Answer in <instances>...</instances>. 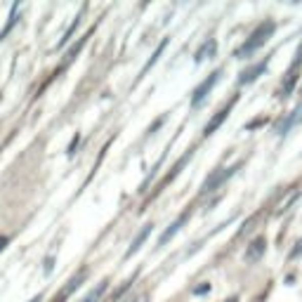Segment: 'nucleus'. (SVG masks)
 Instances as JSON below:
<instances>
[{"label":"nucleus","instance_id":"nucleus-4","mask_svg":"<svg viewBox=\"0 0 302 302\" xmlns=\"http://www.w3.org/2000/svg\"><path fill=\"white\" fill-rule=\"evenodd\" d=\"M239 170V166H229V168H222V170H215V173H210V177L205 179L203 184V194H213L215 189H220V187L227 182L231 175Z\"/></svg>","mask_w":302,"mask_h":302},{"label":"nucleus","instance_id":"nucleus-19","mask_svg":"<svg viewBox=\"0 0 302 302\" xmlns=\"http://www.w3.org/2000/svg\"><path fill=\"white\" fill-rule=\"evenodd\" d=\"M40 300H43V295H36L33 300H29V302H40Z\"/></svg>","mask_w":302,"mask_h":302},{"label":"nucleus","instance_id":"nucleus-1","mask_svg":"<svg viewBox=\"0 0 302 302\" xmlns=\"http://www.w3.org/2000/svg\"><path fill=\"white\" fill-rule=\"evenodd\" d=\"M274 29H276V26H274V21H271V19L262 21V24H260L258 29H255L253 33H250V38H248L246 43H243L239 50H236V57L246 59V57H250L253 52H258V50L262 48V45H265L267 40H269V36L274 33Z\"/></svg>","mask_w":302,"mask_h":302},{"label":"nucleus","instance_id":"nucleus-9","mask_svg":"<svg viewBox=\"0 0 302 302\" xmlns=\"http://www.w3.org/2000/svg\"><path fill=\"white\" fill-rule=\"evenodd\" d=\"M151 229H154V224H144V229H142V231H140V234L135 236V241L130 243V248H128V258H130V255H135L137 250H140V248L144 246V241L149 239V234H151Z\"/></svg>","mask_w":302,"mask_h":302},{"label":"nucleus","instance_id":"nucleus-13","mask_svg":"<svg viewBox=\"0 0 302 302\" xmlns=\"http://www.w3.org/2000/svg\"><path fill=\"white\" fill-rule=\"evenodd\" d=\"M262 253H265V239H258V241L250 243V248H248V253H246V260H248V262L260 260V258H262Z\"/></svg>","mask_w":302,"mask_h":302},{"label":"nucleus","instance_id":"nucleus-2","mask_svg":"<svg viewBox=\"0 0 302 302\" xmlns=\"http://www.w3.org/2000/svg\"><path fill=\"white\" fill-rule=\"evenodd\" d=\"M300 68H302V48L297 50L295 62L290 64V68L286 71V78H284V83H281V97H288V95L293 92V87H295L297 80H300Z\"/></svg>","mask_w":302,"mask_h":302},{"label":"nucleus","instance_id":"nucleus-6","mask_svg":"<svg viewBox=\"0 0 302 302\" xmlns=\"http://www.w3.org/2000/svg\"><path fill=\"white\" fill-rule=\"evenodd\" d=\"M265 68H267V59H262V62L253 64V66H248L246 71H241L239 85H248V83H253V80H258L260 76L265 74Z\"/></svg>","mask_w":302,"mask_h":302},{"label":"nucleus","instance_id":"nucleus-15","mask_svg":"<svg viewBox=\"0 0 302 302\" xmlns=\"http://www.w3.org/2000/svg\"><path fill=\"white\" fill-rule=\"evenodd\" d=\"M83 12H85V10H80L78 14H76V19H74V24H71V29H68L66 33H64V38H62V43H59V48H62V45H66L68 40H71V36H74V31L76 29H78V24H80V17H83Z\"/></svg>","mask_w":302,"mask_h":302},{"label":"nucleus","instance_id":"nucleus-16","mask_svg":"<svg viewBox=\"0 0 302 302\" xmlns=\"http://www.w3.org/2000/svg\"><path fill=\"white\" fill-rule=\"evenodd\" d=\"M166 45H168V38H166V40H163V43H160V45H158V48H156L154 57H151V59H149V62H147V66H144V74H147L149 68H151V66H154V64H156V59H158V57H160V55H163V50H166Z\"/></svg>","mask_w":302,"mask_h":302},{"label":"nucleus","instance_id":"nucleus-8","mask_svg":"<svg viewBox=\"0 0 302 302\" xmlns=\"http://www.w3.org/2000/svg\"><path fill=\"white\" fill-rule=\"evenodd\" d=\"M217 55V40L215 38H208L201 48L196 50V57H194V62L201 64V62H208V59H213V57Z\"/></svg>","mask_w":302,"mask_h":302},{"label":"nucleus","instance_id":"nucleus-14","mask_svg":"<svg viewBox=\"0 0 302 302\" xmlns=\"http://www.w3.org/2000/svg\"><path fill=\"white\" fill-rule=\"evenodd\" d=\"M17 14H19V3H14V5H12V14H10V21H7V24L3 26V31H0V40L7 36L10 29H14V24H17Z\"/></svg>","mask_w":302,"mask_h":302},{"label":"nucleus","instance_id":"nucleus-10","mask_svg":"<svg viewBox=\"0 0 302 302\" xmlns=\"http://www.w3.org/2000/svg\"><path fill=\"white\" fill-rule=\"evenodd\" d=\"M300 121H302V104L297 106L295 111L288 113V118H286L284 123H281V128H278V135H286V132H290V128H295Z\"/></svg>","mask_w":302,"mask_h":302},{"label":"nucleus","instance_id":"nucleus-17","mask_svg":"<svg viewBox=\"0 0 302 302\" xmlns=\"http://www.w3.org/2000/svg\"><path fill=\"white\" fill-rule=\"evenodd\" d=\"M128 302H147V297H144V295H135V297H130Z\"/></svg>","mask_w":302,"mask_h":302},{"label":"nucleus","instance_id":"nucleus-18","mask_svg":"<svg viewBox=\"0 0 302 302\" xmlns=\"http://www.w3.org/2000/svg\"><path fill=\"white\" fill-rule=\"evenodd\" d=\"M7 246V239H5V236H0V253H3V248H5Z\"/></svg>","mask_w":302,"mask_h":302},{"label":"nucleus","instance_id":"nucleus-11","mask_svg":"<svg viewBox=\"0 0 302 302\" xmlns=\"http://www.w3.org/2000/svg\"><path fill=\"white\" fill-rule=\"evenodd\" d=\"M85 278H87V269H80L78 274H76V276L71 278V284H68V288H64V290H62V295H59V300H62V297H68V295H71V293H74L76 288H80V284H83Z\"/></svg>","mask_w":302,"mask_h":302},{"label":"nucleus","instance_id":"nucleus-7","mask_svg":"<svg viewBox=\"0 0 302 302\" xmlns=\"http://www.w3.org/2000/svg\"><path fill=\"white\" fill-rule=\"evenodd\" d=\"M189 215H191V210H184V213H182V217H177V220H175V222L170 224V227H168L166 231H163V236H160V241H158V246H166L168 241L173 239V236L177 234L179 229H182V227H184V224H187V220H189Z\"/></svg>","mask_w":302,"mask_h":302},{"label":"nucleus","instance_id":"nucleus-5","mask_svg":"<svg viewBox=\"0 0 302 302\" xmlns=\"http://www.w3.org/2000/svg\"><path fill=\"white\" fill-rule=\"evenodd\" d=\"M236 102H239V95H234V97L229 99L227 104H224V109L220 113H217V116H213L208 121V125H205V130H203V135H213V132H215L217 128H220V125L224 123V121H227V116H229V111H231V106L236 104Z\"/></svg>","mask_w":302,"mask_h":302},{"label":"nucleus","instance_id":"nucleus-12","mask_svg":"<svg viewBox=\"0 0 302 302\" xmlns=\"http://www.w3.org/2000/svg\"><path fill=\"white\" fill-rule=\"evenodd\" d=\"M106 288H109V281H99V284L95 286V288L90 290V293H87V295L83 297L80 302H99V300H102V295L106 293Z\"/></svg>","mask_w":302,"mask_h":302},{"label":"nucleus","instance_id":"nucleus-3","mask_svg":"<svg viewBox=\"0 0 302 302\" xmlns=\"http://www.w3.org/2000/svg\"><path fill=\"white\" fill-rule=\"evenodd\" d=\"M220 76H222V71H213V74L208 76V78L201 83V85L194 90V95H191V109H196V106H201L205 102V97H208V92L215 87V83L220 80Z\"/></svg>","mask_w":302,"mask_h":302}]
</instances>
